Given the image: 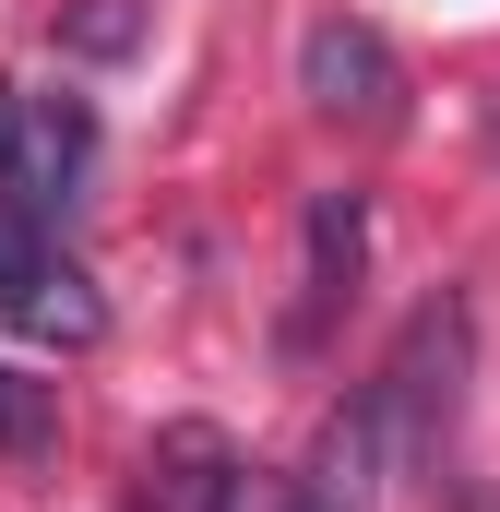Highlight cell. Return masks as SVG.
Returning a JSON list of instances; mask_svg holds the SVG:
<instances>
[{"instance_id": "cell-1", "label": "cell", "mask_w": 500, "mask_h": 512, "mask_svg": "<svg viewBox=\"0 0 500 512\" xmlns=\"http://www.w3.org/2000/svg\"><path fill=\"white\" fill-rule=\"evenodd\" d=\"M465 370H477V310H465V286H441V298H417V322L393 334V358H381V441H393V465H441L453 453V417H465Z\"/></svg>"}, {"instance_id": "cell-2", "label": "cell", "mask_w": 500, "mask_h": 512, "mask_svg": "<svg viewBox=\"0 0 500 512\" xmlns=\"http://www.w3.org/2000/svg\"><path fill=\"white\" fill-rule=\"evenodd\" d=\"M84 179H96V108L84 96H0V215L12 227L60 239Z\"/></svg>"}, {"instance_id": "cell-3", "label": "cell", "mask_w": 500, "mask_h": 512, "mask_svg": "<svg viewBox=\"0 0 500 512\" xmlns=\"http://www.w3.org/2000/svg\"><path fill=\"white\" fill-rule=\"evenodd\" d=\"M298 96H310V120H334V131H405V60H393L381 24L322 12L298 36Z\"/></svg>"}, {"instance_id": "cell-4", "label": "cell", "mask_w": 500, "mask_h": 512, "mask_svg": "<svg viewBox=\"0 0 500 512\" xmlns=\"http://www.w3.org/2000/svg\"><path fill=\"white\" fill-rule=\"evenodd\" d=\"M143 512H286V477H262L215 417H179L143 453Z\"/></svg>"}, {"instance_id": "cell-5", "label": "cell", "mask_w": 500, "mask_h": 512, "mask_svg": "<svg viewBox=\"0 0 500 512\" xmlns=\"http://www.w3.org/2000/svg\"><path fill=\"white\" fill-rule=\"evenodd\" d=\"M0 334H36V346H96L108 334V298L84 286V262L48 227H12V215H0Z\"/></svg>"}, {"instance_id": "cell-6", "label": "cell", "mask_w": 500, "mask_h": 512, "mask_svg": "<svg viewBox=\"0 0 500 512\" xmlns=\"http://www.w3.org/2000/svg\"><path fill=\"white\" fill-rule=\"evenodd\" d=\"M358 274H370V203H358V191H310V215H298V310H286V358H322V346H334Z\"/></svg>"}, {"instance_id": "cell-7", "label": "cell", "mask_w": 500, "mask_h": 512, "mask_svg": "<svg viewBox=\"0 0 500 512\" xmlns=\"http://www.w3.org/2000/svg\"><path fill=\"white\" fill-rule=\"evenodd\" d=\"M381 465H393V441H381V405H370V382H358L322 417L310 465L286 477V512H381Z\"/></svg>"}, {"instance_id": "cell-8", "label": "cell", "mask_w": 500, "mask_h": 512, "mask_svg": "<svg viewBox=\"0 0 500 512\" xmlns=\"http://www.w3.org/2000/svg\"><path fill=\"white\" fill-rule=\"evenodd\" d=\"M48 36H60L72 60H131V48H143V0H72Z\"/></svg>"}, {"instance_id": "cell-9", "label": "cell", "mask_w": 500, "mask_h": 512, "mask_svg": "<svg viewBox=\"0 0 500 512\" xmlns=\"http://www.w3.org/2000/svg\"><path fill=\"white\" fill-rule=\"evenodd\" d=\"M48 441H60V393L0 370V453H48Z\"/></svg>"}, {"instance_id": "cell-10", "label": "cell", "mask_w": 500, "mask_h": 512, "mask_svg": "<svg viewBox=\"0 0 500 512\" xmlns=\"http://www.w3.org/2000/svg\"><path fill=\"white\" fill-rule=\"evenodd\" d=\"M429 489H441V501H453V512H500V489H489V477H465V465H453V453H441V465H429Z\"/></svg>"}]
</instances>
